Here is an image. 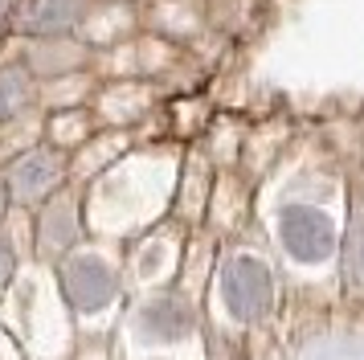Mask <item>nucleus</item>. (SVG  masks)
<instances>
[{
	"mask_svg": "<svg viewBox=\"0 0 364 360\" xmlns=\"http://www.w3.org/2000/svg\"><path fill=\"white\" fill-rule=\"evenodd\" d=\"M279 229H282V245L299 262H323L336 250V226L328 221V213L311 209V205H287Z\"/></svg>",
	"mask_w": 364,
	"mask_h": 360,
	"instance_id": "nucleus-1",
	"label": "nucleus"
},
{
	"mask_svg": "<svg viewBox=\"0 0 364 360\" xmlns=\"http://www.w3.org/2000/svg\"><path fill=\"white\" fill-rule=\"evenodd\" d=\"M221 291H225V307L237 319H258L270 307V270L258 258H233L221 275Z\"/></svg>",
	"mask_w": 364,
	"mask_h": 360,
	"instance_id": "nucleus-2",
	"label": "nucleus"
}]
</instances>
